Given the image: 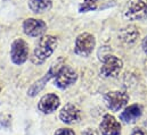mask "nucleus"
Returning <instances> with one entry per match:
<instances>
[{
    "mask_svg": "<svg viewBox=\"0 0 147 135\" xmlns=\"http://www.w3.org/2000/svg\"><path fill=\"white\" fill-rule=\"evenodd\" d=\"M57 39L53 35H43L38 41L37 45L34 48V51L31 57V61L34 65H42L50 56L54 53V51L57 48Z\"/></svg>",
    "mask_w": 147,
    "mask_h": 135,
    "instance_id": "f257e3e1",
    "label": "nucleus"
},
{
    "mask_svg": "<svg viewBox=\"0 0 147 135\" xmlns=\"http://www.w3.org/2000/svg\"><path fill=\"white\" fill-rule=\"evenodd\" d=\"M76 80H78V73L72 67L67 65H63L57 70L54 77V83L58 89L65 90L71 85H73Z\"/></svg>",
    "mask_w": 147,
    "mask_h": 135,
    "instance_id": "f03ea898",
    "label": "nucleus"
},
{
    "mask_svg": "<svg viewBox=\"0 0 147 135\" xmlns=\"http://www.w3.org/2000/svg\"><path fill=\"white\" fill-rule=\"evenodd\" d=\"M96 45V39L90 33H81L75 39L74 52L80 57H88Z\"/></svg>",
    "mask_w": 147,
    "mask_h": 135,
    "instance_id": "7ed1b4c3",
    "label": "nucleus"
},
{
    "mask_svg": "<svg viewBox=\"0 0 147 135\" xmlns=\"http://www.w3.org/2000/svg\"><path fill=\"white\" fill-rule=\"evenodd\" d=\"M123 68V61L116 56L107 55L103 58L100 75L103 77H116Z\"/></svg>",
    "mask_w": 147,
    "mask_h": 135,
    "instance_id": "20e7f679",
    "label": "nucleus"
},
{
    "mask_svg": "<svg viewBox=\"0 0 147 135\" xmlns=\"http://www.w3.org/2000/svg\"><path fill=\"white\" fill-rule=\"evenodd\" d=\"M104 102L111 111H120L129 102V96L122 91H110L104 96Z\"/></svg>",
    "mask_w": 147,
    "mask_h": 135,
    "instance_id": "39448f33",
    "label": "nucleus"
},
{
    "mask_svg": "<svg viewBox=\"0 0 147 135\" xmlns=\"http://www.w3.org/2000/svg\"><path fill=\"white\" fill-rule=\"evenodd\" d=\"M10 58L15 65H23L29 58V44L23 39H16L11 43Z\"/></svg>",
    "mask_w": 147,
    "mask_h": 135,
    "instance_id": "423d86ee",
    "label": "nucleus"
},
{
    "mask_svg": "<svg viewBox=\"0 0 147 135\" xmlns=\"http://www.w3.org/2000/svg\"><path fill=\"white\" fill-rule=\"evenodd\" d=\"M125 18L139 21L147 17V0H131L124 11Z\"/></svg>",
    "mask_w": 147,
    "mask_h": 135,
    "instance_id": "0eeeda50",
    "label": "nucleus"
},
{
    "mask_svg": "<svg viewBox=\"0 0 147 135\" xmlns=\"http://www.w3.org/2000/svg\"><path fill=\"white\" fill-rule=\"evenodd\" d=\"M47 25L43 21L37 19V18H28L23 23V31L24 33L32 37L41 36L46 32Z\"/></svg>",
    "mask_w": 147,
    "mask_h": 135,
    "instance_id": "6e6552de",
    "label": "nucleus"
},
{
    "mask_svg": "<svg viewBox=\"0 0 147 135\" xmlns=\"http://www.w3.org/2000/svg\"><path fill=\"white\" fill-rule=\"evenodd\" d=\"M99 131L102 135H120L121 134V124L115 119L114 116L106 114L104 115L103 120L99 125Z\"/></svg>",
    "mask_w": 147,
    "mask_h": 135,
    "instance_id": "1a4fd4ad",
    "label": "nucleus"
},
{
    "mask_svg": "<svg viewBox=\"0 0 147 135\" xmlns=\"http://www.w3.org/2000/svg\"><path fill=\"white\" fill-rule=\"evenodd\" d=\"M61 104L59 97L54 93H47L45 94L38 103V109L43 114H51L58 109Z\"/></svg>",
    "mask_w": 147,
    "mask_h": 135,
    "instance_id": "9d476101",
    "label": "nucleus"
},
{
    "mask_svg": "<svg viewBox=\"0 0 147 135\" xmlns=\"http://www.w3.org/2000/svg\"><path fill=\"white\" fill-rule=\"evenodd\" d=\"M81 118V111L80 109L74 104H66L59 111V119L67 125H72L74 123H78Z\"/></svg>",
    "mask_w": 147,
    "mask_h": 135,
    "instance_id": "9b49d317",
    "label": "nucleus"
},
{
    "mask_svg": "<svg viewBox=\"0 0 147 135\" xmlns=\"http://www.w3.org/2000/svg\"><path fill=\"white\" fill-rule=\"evenodd\" d=\"M61 60H62V59H59L58 61H56V63L50 67L49 72L46 74V76H45V77H42L40 81L36 82V83L30 88V90L28 91V94H29L30 97H34V96H37L38 92L42 90V88L45 86V84H46V83H47L51 77H55V75H56L57 70L63 66V65H61V64H59V61H61Z\"/></svg>",
    "mask_w": 147,
    "mask_h": 135,
    "instance_id": "f8f14e48",
    "label": "nucleus"
},
{
    "mask_svg": "<svg viewBox=\"0 0 147 135\" xmlns=\"http://www.w3.org/2000/svg\"><path fill=\"white\" fill-rule=\"evenodd\" d=\"M143 114V107L140 104H131L127 107L121 114H120V119L127 124L135 123L138 118H140Z\"/></svg>",
    "mask_w": 147,
    "mask_h": 135,
    "instance_id": "ddd939ff",
    "label": "nucleus"
},
{
    "mask_svg": "<svg viewBox=\"0 0 147 135\" xmlns=\"http://www.w3.org/2000/svg\"><path fill=\"white\" fill-rule=\"evenodd\" d=\"M28 6L32 13L43 14V13L50 10L53 2H51V0H29Z\"/></svg>",
    "mask_w": 147,
    "mask_h": 135,
    "instance_id": "4468645a",
    "label": "nucleus"
},
{
    "mask_svg": "<svg viewBox=\"0 0 147 135\" xmlns=\"http://www.w3.org/2000/svg\"><path fill=\"white\" fill-rule=\"evenodd\" d=\"M119 36H120V40L122 42H124L125 44H132L137 41V39L139 36V32L137 31V29L135 26H128V27L122 29Z\"/></svg>",
    "mask_w": 147,
    "mask_h": 135,
    "instance_id": "2eb2a0df",
    "label": "nucleus"
},
{
    "mask_svg": "<svg viewBox=\"0 0 147 135\" xmlns=\"http://www.w3.org/2000/svg\"><path fill=\"white\" fill-rule=\"evenodd\" d=\"M98 1L99 0H83L79 6V11L80 13H87V11L97 9Z\"/></svg>",
    "mask_w": 147,
    "mask_h": 135,
    "instance_id": "dca6fc26",
    "label": "nucleus"
},
{
    "mask_svg": "<svg viewBox=\"0 0 147 135\" xmlns=\"http://www.w3.org/2000/svg\"><path fill=\"white\" fill-rule=\"evenodd\" d=\"M54 135H75V133L71 128H59L54 133Z\"/></svg>",
    "mask_w": 147,
    "mask_h": 135,
    "instance_id": "f3484780",
    "label": "nucleus"
},
{
    "mask_svg": "<svg viewBox=\"0 0 147 135\" xmlns=\"http://www.w3.org/2000/svg\"><path fill=\"white\" fill-rule=\"evenodd\" d=\"M130 135H146V133H145L142 128H135Z\"/></svg>",
    "mask_w": 147,
    "mask_h": 135,
    "instance_id": "a211bd4d",
    "label": "nucleus"
},
{
    "mask_svg": "<svg viewBox=\"0 0 147 135\" xmlns=\"http://www.w3.org/2000/svg\"><path fill=\"white\" fill-rule=\"evenodd\" d=\"M142 48H143L144 52L147 55V36H145V37L143 39V42H142Z\"/></svg>",
    "mask_w": 147,
    "mask_h": 135,
    "instance_id": "6ab92c4d",
    "label": "nucleus"
},
{
    "mask_svg": "<svg viewBox=\"0 0 147 135\" xmlns=\"http://www.w3.org/2000/svg\"><path fill=\"white\" fill-rule=\"evenodd\" d=\"M84 135H92V134L90 132H87V133H84Z\"/></svg>",
    "mask_w": 147,
    "mask_h": 135,
    "instance_id": "aec40b11",
    "label": "nucleus"
},
{
    "mask_svg": "<svg viewBox=\"0 0 147 135\" xmlns=\"http://www.w3.org/2000/svg\"><path fill=\"white\" fill-rule=\"evenodd\" d=\"M0 91H1V86H0Z\"/></svg>",
    "mask_w": 147,
    "mask_h": 135,
    "instance_id": "412c9836",
    "label": "nucleus"
}]
</instances>
